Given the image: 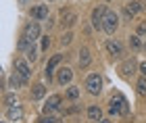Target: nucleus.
<instances>
[{"label":"nucleus","instance_id":"obj_8","mask_svg":"<svg viewBox=\"0 0 146 123\" xmlns=\"http://www.w3.org/2000/svg\"><path fill=\"white\" fill-rule=\"evenodd\" d=\"M31 17L38 19V21H44V19H48V6H46V4L31 6Z\"/></svg>","mask_w":146,"mask_h":123},{"label":"nucleus","instance_id":"obj_14","mask_svg":"<svg viewBox=\"0 0 146 123\" xmlns=\"http://www.w3.org/2000/svg\"><path fill=\"white\" fill-rule=\"evenodd\" d=\"M6 117H9L11 121H21L23 119V108L15 104V106H9V111H6Z\"/></svg>","mask_w":146,"mask_h":123},{"label":"nucleus","instance_id":"obj_13","mask_svg":"<svg viewBox=\"0 0 146 123\" xmlns=\"http://www.w3.org/2000/svg\"><path fill=\"white\" fill-rule=\"evenodd\" d=\"M25 83H27V79H25L21 73H17V71L9 77V86H11V88H23Z\"/></svg>","mask_w":146,"mask_h":123},{"label":"nucleus","instance_id":"obj_25","mask_svg":"<svg viewBox=\"0 0 146 123\" xmlns=\"http://www.w3.org/2000/svg\"><path fill=\"white\" fill-rule=\"evenodd\" d=\"M38 123H56V119L52 117V115H44V117H40Z\"/></svg>","mask_w":146,"mask_h":123},{"label":"nucleus","instance_id":"obj_18","mask_svg":"<svg viewBox=\"0 0 146 123\" xmlns=\"http://www.w3.org/2000/svg\"><path fill=\"white\" fill-rule=\"evenodd\" d=\"M134 71H136V61H134V59L125 61V63L121 65V73H123L125 77H127V75H131V73H134Z\"/></svg>","mask_w":146,"mask_h":123},{"label":"nucleus","instance_id":"obj_30","mask_svg":"<svg viewBox=\"0 0 146 123\" xmlns=\"http://www.w3.org/2000/svg\"><path fill=\"white\" fill-rule=\"evenodd\" d=\"M31 0H19V4H29Z\"/></svg>","mask_w":146,"mask_h":123},{"label":"nucleus","instance_id":"obj_23","mask_svg":"<svg viewBox=\"0 0 146 123\" xmlns=\"http://www.w3.org/2000/svg\"><path fill=\"white\" fill-rule=\"evenodd\" d=\"M65 96H67L69 100H77V98H79V88H75V86H71V88L67 90V94H65Z\"/></svg>","mask_w":146,"mask_h":123},{"label":"nucleus","instance_id":"obj_32","mask_svg":"<svg viewBox=\"0 0 146 123\" xmlns=\"http://www.w3.org/2000/svg\"><path fill=\"white\" fill-rule=\"evenodd\" d=\"M142 48H144V52H146V42H144V46H142Z\"/></svg>","mask_w":146,"mask_h":123},{"label":"nucleus","instance_id":"obj_22","mask_svg":"<svg viewBox=\"0 0 146 123\" xmlns=\"http://www.w3.org/2000/svg\"><path fill=\"white\" fill-rule=\"evenodd\" d=\"M129 46H131V50H140V48L144 46V44L140 42V38H138V34L129 38Z\"/></svg>","mask_w":146,"mask_h":123},{"label":"nucleus","instance_id":"obj_2","mask_svg":"<svg viewBox=\"0 0 146 123\" xmlns=\"http://www.w3.org/2000/svg\"><path fill=\"white\" fill-rule=\"evenodd\" d=\"M119 27V15L115 11H107V15H104V23H102V29L107 31V34H115Z\"/></svg>","mask_w":146,"mask_h":123},{"label":"nucleus","instance_id":"obj_31","mask_svg":"<svg viewBox=\"0 0 146 123\" xmlns=\"http://www.w3.org/2000/svg\"><path fill=\"white\" fill-rule=\"evenodd\" d=\"M96 123H111L109 119H100V121H96Z\"/></svg>","mask_w":146,"mask_h":123},{"label":"nucleus","instance_id":"obj_15","mask_svg":"<svg viewBox=\"0 0 146 123\" xmlns=\"http://www.w3.org/2000/svg\"><path fill=\"white\" fill-rule=\"evenodd\" d=\"M75 21H77V15L73 11H63V27H73L75 25Z\"/></svg>","mask_w":146,"mask_h":123},{"label":"nucleus","instance_id":"obj_9","mask_svg":"<svg viewBox=\"0 0 146 123\" xmlns=\"http://www.w3.org/2000/svg\"><path fill=\"white\" fill-rule=\"evenodd\" d=\"M61 59H63V56L61 54H54V56H52V59L48 61V65H46V71H44V75H46V79H52V73H54V69H56V65L58 63H61Z\"/></svg>","mask_w":146,"mask_h":123},{"label":"nucleus","instance_id":"obj_21","mask_svg":"<svg viewBox=\"0 0 146 123\" xmlns=\"http://www.w3.org/2000/svg\"><path fill=\"white\" fill-rule=\"evenodd\" d=\"M25 56H27L29 61H36V59H38V48L34 46V42H31V44H29V48L25 50Z\"/></svg>","mask_w":146,"mask_h":123},{"label":"nucleus","instance_id":"obj_26","mask_svg":"<svg viewBox=\"0 0 146 123\" xmlns=\"http://www.w3.org/2000/svg\"><path fill=\"white\" fill-rule=\"evenodd\" d=\"M48 46H50V38L46 36V38H42V44H40V50H48Z\"/></svg>","mask_w":146,"mask_h":123},{"label":"nucleus","instance_id":"obj_11","mask_svg":"<svg viewBox=\"0 0 146 123\" xmlns=\"http://www.w3.org/2000/svg\"><path fill=\"white\" fill-rule=\"evenodd\" d=\"M107 50H109L111 56H121L123 54V46H121V42H117V40H109L107 42Z\"/></svg>","mask_w":146,"mask_h":123},{"label":"nucleus","instance_id":"obj_29","mask_svg":"<svg viewBox=\"0 0 146 123\" xmlns=\"http://www.w3.org/2000/svg\"><path fill=\"white\" fill-rule=\"evenodd\" d=\"M140 73H142V75H146V61H144V63H140Z\"/></svg>","mask_w":146,"mask_h":123},{"label":"nucleus","instance_id":"obj_7","mask_svg":"<svg viewBox=\"0 0 146 123\" xmlns=\"http://www.w3.org/2000/svg\"><path fill=\"white\" fill-rule=\"evenodd\" d=\"M23 36L27 38L29 42H36L38 38H40V25L34 21V23H29L27 27H25V31H23Z\"/></svg>","mask_w":146,"mask_h":123},{"label":"nucleus","instance_id":"obj_1","mask_svg":"<svg viewBox=\"0 0 146 123\" xmlns=\"http://www.w3.org/2000/svg\"><path fill=\"white\" fill-rule=\"evenodd\" d=\"M109 113L111 115H127L129 113V106H127V100L123 98L121 94H117V96H113L111 102H109Z\"/></svg>","mask_w":146,"mask_h":123},{"label":"nucleus","instance_id":"obj_10","mask_svg":"<svg viewBox=\"0 0 146 123\" xmlns=\"http://www.w3.org/2000/svg\"><path fill=\"white\" fill-rule=\"evenodd\" d=\"M15 71L17 73H21L25 79H29V75H31V69H29V65L25 63L23 59H15Z\"/></svg>","mask_w":146,"mask_h":123},{"label":"nucleus","instance_id":"obj_16","mask_svg":"<svg viewBox=\"0 0 146 123\" xmlns=\"http://www.w3.org/2000/svg\"><path fill=\"white\" fill-rule=\"evenodd\" d=\"M90 61H92L90 50H88V48H82V50H79V67H82V69H86V67L90 65Z\"/></svg>","mask_w":146,"mask_h":123},{"label":"nucleus","instance_id":"obj_28","mask_svg":"<svg viewBox=\"0 0 146 123\" xmlns=\"http://www.w3.org/2000/svg\"><path fill=\"white\" fill-rule=\"evenodd\" d=\"M71 40H73V36H71V34H65V36L61 38V44H63V46H65V44H69Z\"/></svg>","mask_w":146,"mask_h":123},{"label":"nucleus","instance_id":"obj_24","mask_svg":"<svg viewBox=\"0 0 146 123\" xmlns=\"http://www.w3.org/2000/svg\"><path fill=\"white\" fill-rule=\"evenodd\" d=\"M4 104H6V106H15V104H17V96H15V94H6V96H4Z\"/></svg>","mask_w":146,"mask_h":123},{"label":"nucleus","instance_id":"obj_20","mask_svg":"<svg viewBox=\"0 0 146 123\" xmlns=\"http://www.w3.org/2000/svg\"><path fill=\"white\" fill-rule=\"evenodd\" d=\"M136 88H138V94H140V96H146V75H142L140 79H138Z\"/></svg>","mask_w":146,"mask_h":123},{"label":"nucleus","instance_id":"obj_5","mask_svg":"<svg viewBox=\"0 0 146 123\" xmlns=\"http://www.w3.org/2000/svg\"><path fill=\"white\" fill-rule=\"evenodd\" d=\"M104 15H107V6L100 4L98 9L92 11V25L96 29H102V23H104Z\"/></svg>","mask_w":146,"mask_h":123},{"label":"nucleus","instance_id":"obj_4","mask_svg":"<svg viewBox=\"0 0 146 123\" xmlns=\"http://www.w3.org/2000/svg\"><path fill=\"white\" fill-rule=\"evenodd\" d=\"M142 6H144V2L131 0V2H127V4H125V9H123V17L127 19V21H131V19L136 17V13H140V11H142Z\"/></svg>","mask_w":146,"mask_h":123},{"label":"nucleus","instance_id":"obj_19","mask_svg":"<svg viewBox=\"0 0 146 123\" xmlns=\"http://www.w3.org/2000/svg\"><path fill=\"white\" fill-rule=\"evenodd\" d=\"M88 119H90V121H94V123H96V121H100V119H102V111H100V106H90V108H88Z\"/></svg>","mask_w":146,"mask_h":123},{"label":"nucleus","instance_id":"obj_3","mask_svg":"<svg viewBox=\"0 0 146 123\" xmlns=\"http://www.w3.org/2000/svg\"><path fill=\"white\" fill-rule=\"evenodd\" d=\"M86 88H88V92L92 96H98V94H100V90H102V77L98 73L88 75V79H86Z\"/></svg>","mask_w":146,"mask_h":123},{"label":"nucleus","instance_id":"obj_27","mask_svg":"<svg viewBox=\"0 0 146 123\" xmlns=\"http://www.w3.org/2000/svg\"><path fill=\"white\" fill-rule=\"evenodd\" d=\"M136 34H138V36H144V34H146V23H140V25H138Z\"/></svg>","mask_w":146,"mask_h":123},{"label":"nucleus","instance_id":"obj_6","mask_svg":"<svg viewBox=\"0 0 146 123\" xmlns=\"http://www.w3.org/2000/svg\"><path fill=\"white\" fill-rule=\"evenodd\" d=\"M58 106H61V96H58V94H52L50 98L46 100V104L42 106V113H44V115H50V113H54Z\"/></svg>","mask_w":146,"mask_h":123},{"label":"nucleus","instance_id":"obj_12","mask_svg":"<svg viewBox=\"0 0 146 123\" xmlns=\"http://www.w3.org/2000/svg\"><path fill=\"white\" fill-rule=\"evenodd\" d=\"M73 79V71L69 69V67H65V69H61L58 71V77H56V81L61 83V86H67V83Z\"/></svg>","mask_w":146,"mask_h":123},{"label":"nucleus","instance_id":"obj_17","mask_svg":"<svg viewBox=\"0 0 146 123\" xmlns=\"http://www.w3.org/2000/svg\"><path fill=\"white\" fill-rule=\"evenodd\" d=\"M44 94H46V86H44V83H36V86L31 88V98H34V100L44 98Z\"/></svg>","mask_w":146,"mask_h":123}]
</instances>
